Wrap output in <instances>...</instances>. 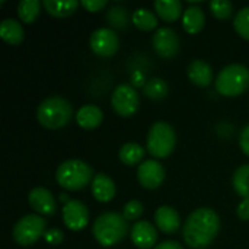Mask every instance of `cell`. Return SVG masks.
<instances>
[{
    "label": "cell",
    "instance_id": "cell-16",
    "mask_svg": "<svg viewBox=\"0 0 249 249\" xmlns=\"http://www.w3.org/2000/svg\"><path fill=\"white\" fill-rule=\"evenodd\" d=\"M117 193L115 182L105 174H96L92 181V194L101 203H109Z\"/></svg>",
    "mask_w": 249,
    "mask_h": 249
},
{
    "label": "cell",
    "instance_id": "cell-32",
    "mask_svg": "<svg viewBox=\"0 0 249 249\" xmlns=\"http://www.w3.org/2000/svg\"><path fill=\"white\" fill-rule=\"evenodd\" d=\"M44 238H45L47 244H50V245H60L64 239L63 232L60 229H48L45 232Z\"/></svg>",
    "mask_w": 249,
    "mask_h": 249
},
{
    "label": "cell",
    "instance_id": "cell-27",
    "mask_svg": "<svg viewBox=\"0 0 249 249\" xmlns=\"http://www.w3.org/2000/svg\"><path fill=\"white\" fill-rule=\"evenodd\" d=\"M41 10V3L38 0H20L18 4V15L22 22L32 23Z\"/></svg>",
    "mask_w": 249,
    "mask_h": 249
},
{
    "label": "cell",
    "instance_id": "cell-22",
    "mask_svg": "<svg viewBox=\"0 0 249 249\" xmlns=\"http://www.w3.org/2000/svg\"><path fill=\"white\" fill-rule=\"evenodd\" d=\"M44 7L47 9V12L55 18H66L70 16L77 7H79V1L77 0H63V1H57V0H44L42 1Z\"/></svg>",
    "mask_w": 249,
    "mask_h": 249
},
{
    "label": "cell",
    "instance_id": "cell-11",
    "mask_svg": "<svg viewBox=\"0 0 249 249\" xmlns=\"http://www.w3.org/2000/svg\"><path fill=\"white\" fill-rule=\"evenodd\" d=\"M63 220L70 231H82L88 226L89 210L79 200H70L63 207Z\"/></svg>",
    "mask_w": 249,
    "mask_h": 249
},
{
    "label": "cell",
    "instance_id": "cell-18",
    "mask_svg": "<svg viewBox=\"0 0 249 249\" xmlns=\"http://www.w3.org/2000/svg\"><path fill=\"white\" fill-rule=\"evenodd\" d=\"M104 120V112L99 107L96 105H83L77 114H76V121L83 130H95L101 125Z\"/></svg>",
    "mask_w": 249,
    "mask_h": 249
},
{
    "label": "cell",
    "instance_id": "cell-31",
    "mask_svg": "<svg viewBox=\"0 0 249 249\" xmlns=\"http://www.w3.org/2000/svg\"><path fill=\"white\" fill-rule=\"evenodd\" d=\"M108 19H109V22H111L114 26L124 28V25H125V22H127L125 9H123V7H112V9L109 10Z\"/></svg>",
    "mask_w": 249,
    "mask_h": 249
},
{
    "label": "cell",
    "instance_id": "cell-10",
    "mask_svg": "<svg viewBox=\"0 0 249 249\" xmlns=\"http://www.w3.org/2000/svg\"><path fill=\"white\" fill-rule=\"evenodd\" d=\"M152 44L155 51L163 58L175 57L181 48V39L172 28H159L152 38Z\"/></svg>",
    "mask_w": 249,
    "mask_h": 249
},
{
    "label": "cell",
    "instance_id": "cell-34",
    "mask_svg": "<svg viewBox=\"0 0 249 249\" xmlns=\"http://www.w3.org/2000/svg\"><path fill=\"white\" fill-rule=\"evenodd\" d=\"M239 144L242 152L249 158V124L241 131V137H239Z\"/></svg>",
    "mask_w": 249,
    "mask_h": 249
},
{
    "label": "cell",
    "instance_id": "cell-23",
    "mask_svg": "<svg viewBox=\"0 0 249 249\" xmlns=\"http://www.w3.org/2000/svg\"><path fill=\"white\" fill-rule=\"evenodd\" d=\"M118 155L123 163L128 166H134L140 163V160L144 158V149L137 143H125L121 146Z\"/></svg>",
    "mask_w": 249,
    "mask_h": 249
},
{
    "label": "cell",
    "instance_id": "cell-20",
    "mask_svg": "<svg viewBox=\"0 0 249 249\" xmlns=\"http://www.w3.org/2000/svg\"><path fill=\"white\" fill-rule=\"evenodd\" d=\"M0 38L10 45H18L23 41L25 32L22 23L15 19H4L0 23Z\"/></svg>",
    "mask_w": 249,
    "mask_h": 249
},
{
    "label": "cell",
    "instance_id": "cell-33",
    "mask_svg": "<svg viewBox=\"0 0 249 249\" xmlns=\"http://www.w3.org/2000/svg\"><path fill=\"white\" fill-rule=\"evenodd\" d=\"M82 6L89 12H99L107 6V0H83Z\"/></svg>",
    "mask_w": 249,
    "mask_h": 249
},
{
    "label": "cell",
    "instance_id": "cell-13",
    "mask_svg": "<svg viewBox=\"0 0 249 249\" xmlns=\"http://www.w3.org/2000/svg\"><path fill=\"white\" fill-rule=\"evenodd\" d=\"M29 206L41 216H54L57 212V203L54 196L44 187H35L29 193Z\"/></svg>",
    "mask_w": 249,
    "mask_h": 249
},
{
    "label": "cell",
    "instance_id": "cell-17",
    "mask_svg": "<svg viewBox=\"0 0 249 249\" xmlns=\"http://www.w3.org/2000/svg\"><path fill=\"white\" fill-rule=\"evenodd\" d=\"M188 77L190 80L197 85V86H209L213 82V69L209 63H206L204 60H193L188 64Z\"/></svg>",
    "mask_w": 249,
    "mask_h": 249
},
{
    "label": "cell",
    "instance_id": "cell-3",
    "mask_svg": "<svg viewBox=\"0 0 249 249\" xmlns=\"http://www.w3.org/2000/svg\"><path fill=\"white\" fill-rule=\"evenodd\" d=\"M71 117L73 108L70 102L61 96H50L44 99L36 109V118L39 124L48 130L63 128L70 123Z\"/></svg>",
    "mask_w": 249,
    "mask_h": 249
},
{
    "label": "cell",
    "instance_id": "cell-28",
    "mask_svg": "<svg viewBox=\"0 0 249 249\" xmlns=\"http://www.w3.org/2000/svg\"><path fill=\"white\" fill-rule=\"evenodd\" d=\"M233 26L236 29V32L249 41V6L242 7L233 19Z\"/></svg>",
    "mask_w": 249,
    "mask_h": 249
},
{
    "label": "cell",
    "instance_id": "cell-21",
    "mask_svg": "<svg viewBox=\"0 0 249 249\" xmlns=\"http://www.w3.org/2000/svg\"><path fill=\"white\" fill-rule=\"evenodd\" d=\"M155 9L158 15L166 22H174L181 16V13H184L182 3L179 0H156Z\"/></svg>",
    "mask_w": 249,
    "mask_h": 249
},
{
    "label": "cell",
    "instance_id": "cell-15",
    "mask_svg": "<svg viewBox=\"0 0 249 249\" xmlns=\"http://www.w3.org/2000/svg\"><path fill=\"white\" fill-rule=\"evenodd\" d=\"M155 223L158 229L166 235L175 233L181 226V217L178 212L171 206H160L155 212Z\"/></svg>",
    "mask_w": 249,
    "mask_h": 249
},
{
    "label": "cell",
    "instance_id": "cell-2",
    "mask_svg": "<svg viewBox=\"0 0 249 249\" xmlns=\"http://www.w3.org/2000/svg\"><path fill=\"white\" fill-rule=\"evenodd\" d=\"M93 236L105 248L120 244L128 233V220L115 212L102 213L93 223Z\"/></svg>",
    "mask_w": 249,
    "mask_h": 249
},
{
    "label": "cell",
    "instance_id": "cell-19",
    "mask_svg": "<svg viewBox=\"0 0 249 249\" xmlns=\"http://www.w3.org/2000/svg\"><path fill=\"white\" fill-rule=\"evenodd\" d=\"M206 23V15L201 7L190 6L182 13V26L188 34H198Z\"/></svg>",
    "mask_w": 249,
    "mask_h": 249
},
{
    "label": "cell",
    "instance_id": "cell-5",
    "mask_svg": "<svg viewBox=\"0 0 249 249\" xmlns=\"http://www.w3.org/2000/svg\"><path fill=\"white\" fill-rule=\"evenodd\" d=\"M216 90L223 96H238L249 88V69L244 64H229L216 77Z\"/></svg>",
    "mask_w": 249,
    "mask_h": 249
},
{
    "label": "cell",
    "instance_id": "cell-35",
    "mask_svg": "<svg viewBox=\"0 0 249 249\" xmlns=\"http://www.w3.org/2000/svg\"><path fill=\"white\" fill-rule=\"evenodd\" d=\"M238 216L241 220H249V200H242L238 206Z\"/></svg>",
    "mask_w": 249,
    "mask_h": 249
},
{
    "label": "cell",
    "instance_id": "cell-26",
    "mask_svg": "<svg viewBox=\"0 0 249 249\" xmlns=\"http://www.w3.org/2000/svg\"><path fill=\"white\" fill-rule=\"evenodd\" d=\"M232 182L235 191L244 200H249V165H242L235 171Z\"/></svg>",
    "mask_w": 249,
    "mask_h": 249
},
{
    "label": "cell",
    "instance_id": "cell-12",
    "mask_svg": "<svg viewBox=\"0 0 249 249\" xmlns=\"http://www.w3.org/2000/svg\"><path fill=\"white\" fill-rule=\"evenodd\" d=\"M137 179L147 190H155L160 187L165 179L163 165L153 159L144 160L143 163H140L137 169Z\"/></svg>",
    "mask_w": 249,
    "mask_h": 249
},
{
    "label": "cell",
    "instance_id": "cell-9",
    "mask_svg": "<svg viewBox=\"0 0 249 249\" xmlns=\"http://www.w3.org/2000/svg\"><path fill=\"white\" fill-rule=\"evenodd\" d=\"M89 45L92 51L101 57H112L120 48V38L111 28H99L92 32Z\"/></svg>",
    "mask_w": 249,
    "mask_h": 249
},
{
    "label": "cell",
    "instance_id": "cell-25",
    "mask_svg": "<svg viewBox=\"0 0 249 249\" xmlns=\"http://www.w3.org/2000/svg\"><path fill=\"white\" fill-rule=\"evenodd\" d=\"M143 92L146 93L147 98L150 99H155V101H159V99H163L168 92H169V86L168 83L160 79V77H152L146 82L144 88H143Z\"/></svg>",
    "mask_w": 249,
    "mask_h": 249
},
{
    "label": "cell",
    "instance_id": "cell-6",
    "mask_svg": "<svg viewBox=\"0 0 249 249\" xmlns=\"http://www.w3.org/2000/svg\"><path fill=\"white\" fill-rule=\"evenodd\" d=\"M177 144V134L171 124L165 121L155 123L147 134V152L158 158L163 159L168 158Z\"/></svg>",
    "mask_w": 249,
    "mask_h": 249
},
{
    "label": "cell",
    "instance_id": "cell-24",
    "mask_svg": "<svg viewBox=\"0 0 249 249\" xmlns=\"http://www.w3.org/2000/svg\"><path fill=\"white\" fill-rule=\"evenodd\" d=\"M131 20L142 31H150V29H153V28L158 26V18H156V15L152 10L144 9V7L136 9L133 12V15H131Z\"/></svg>",
    "mask_w": 249,
    "mask_h": 249
},
{
    "label": "cell",
    "instance_id": "cell-7",
    "mask_svg": "<svg viewBox=\"0 0 249 249\" xmlns=\"http://www.w3.org/2000/svg\"><path fill=\"white\" fill-rule=\"evenodd\" d=\"M47 232V222L39 214H26L20 217L13 226V239L22 245L29 247L35 244Z\"/></svg>",
    "mask_w": 249,
    "mask_h": 249
},
{
    "label": "cell",
    "instance_id": "cell-4",
    "mask_svg": "<svg viewBox=\"0 0 249 249\" xmlns=\"http://www.w3.org/2000/svg\"><path fill=\"white\" fill-rule=\"evenodd\" d=\"M55 178L63 188L70 191H79L89 185L95 177L93 169L86 162L79 159H69L57 168Z\"/></svg>",
    "mask_w": 249,
    "mask_h": 249
},
{
    "label": "cell",
    "instance_id": "cell-36",
    "mask_svg": "<svg viewBox=\"0 0 249 249\" xmlns=\"http://www.w3.org/2000/svg\"><path fill=\"white\" fill-rule=\"evenodd\" d=\"M153 249H184V247L177 241H163Z\"/></svg>",
    "mask_w": 249,
    "mask_h": 249
},
{
    "label": "cell",
    "instance_id": "cell-14",
    "mask_svg": "<svg viewBox=\"0 0 249 249\" xmlns=\"http://www.w3.org/2000/svg\"><path fill=\"white\" fill-rule=\"evenodd\" d=\"M130 236L133 244L140 249L153 248L158 242V231L147 220L136 222L134 226L131 228Z\"/></svg>",
    "mask_w": 249,
    "mask_h": 249
},
{
    "label": "cell",
    "instance_id": "cell-8",
    "mask_svg": "<svg viewBox=\"0 0 249 249\" xmlns=\"http://www.w3.org/2000/svg\"><path fill=\"white\" fill-rule=\"evenodd\" d=\"M111 104H112L114 111L118 115L131 117L133 114L137 112V109L140 107V96L131 85L121 83L114 89Z\"/></svg>",
    "mask_w": 249,
    "mask_h": 249
},
{
    "label": "cell",
    "instance_id": "cell-29",
    "mask_svg": "<svg viewBox=\"0 0 249 249\" xmlns=\"http://www.w3.org/2000/svg\"><path fill=\"white\" fill-rule=\"evenodd\" d=\"M210 10L217 19H228L233 13V4L229 0H213L210 1Z\"/></svg>",
    "mask_w": 249,
    "mask_h": 249
},
{
    "label": "cell",
    "instance_id": "cell-1",
    "mask_svg": "<svg viewBox=\"0 0 249 249\" xmlns=\"http://www.w3.org/2000/svg\"><path fill=\"white\" fill-rule=\"evenodd\" d=\"M220 229L219 214L207 207L194 210L184 225V241L193 249L207 248L217 236Z\"/></svg>",
    "mask_w": 249,
    "mask_h": 249
},
{
    "label": "cell",
    "instance_id": "cell-30",
    "mask_svg": "<svg viewBox=\"0 0 249 249\" xmlns=\"http://www.w3.org/2000/svg\"><path fill=\"white\" fill-rule=\"evenodd\" d=\"M143 214V204L137 200H131L128 201L125 206H124V210H123V216L131 222V220H137L140 216Z\"/></svg>",
    "mask_w": 249,
    "mask_h": 249
}]
</instances>
